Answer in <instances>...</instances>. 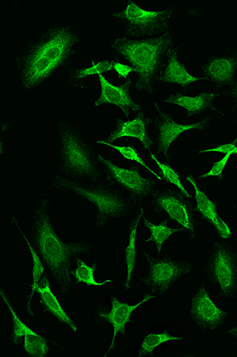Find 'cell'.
I'll return each mask as SVG.
<instances>
[{"label": "cell", "mask_w": 237, "mask_h": 357, "mask_svg": "<svg viewBox=\"0 0 237 357\" xmlns=\"http://www.w3.org/2000/svg\"><path fill=\"white\" fill-rule=\"evenodd\" d=\"M31 236L33 247L44 266L63 287L68 286L74 275L72 268L90 255L91 246L84 243H66L56 233L51 222L48 199L42 197L33 211Z\"/></svg>", "instance_id": "obj_1"}, {"label": "cell", "mask_w": 237, "mask_h": 357, "mask_svg": "<svg viewBox=\"0 0 237 357\" xmlns=\"http://www.w3.org/2000/svg\"><path fill=\"white\" fill-rule=\"evenodd\" d=\"M202 273L216 287L218 297L230 301L237 296V249L218 238L206 252Z\"/></svg>", "instance_id": "obj_2"}, {"label": "cell", "mask_w": 237, "mask_h": 357, "mask_svg": "<svg viewBox=\"0 0 237 357\" xmlns=\"http://www.w3.org/2000/svg\"><path fill=\"white\" fill-rule=\"evenodd\" d=\"M72 34L65 31L51 33L28 55L24 73L27 88L34 87L50 76L67 59L72 48Z\"/></svg>", "instance_id": "obj_3"}, {"label": "cell", "mask_w": 237, "mask_h": 357, "mask_svg": "<svg viewBox=\"0 0 237 357\" xmlns=\"http://www.w3.org/2000/svg\"><path fill=\"white\" fill-rule=\"evenodd\" d=\"M60 166L74 178L97 175V165L88 144L73 126L63 129L60 141Z\"/></svg>", "instance_id": "obj_4"}, {"label": "cell", "mask_w": 237, "mask_h": 357, "mask_svg": "<svg viewBox=\"0 0 237 357\" xmlns=\"http://www.w3.org/2000/svg\"><path fill=\"white\" fill-rule=\"evenodd\" d=\"M189 315L195 329L201 332H216L227 325L229 314L213 301L204 282H201L190 301Z\"/></svg>", "instance_id": "obj_5"}, {"label": "cell", "mask_w": 237, "mask_h": 357, "mask_svg": "<svg viewBox=\"0 0 237 357\" xmlns=\"http://www.w3.org/2000/svg\"><path fill=\"white\" fill-rule=\"evenodd\" d=\"M192 263L171 257H159L150 261L148 285L156 293H164L193 272Z\"/></svg>", "instance_id": "obj_6"}, {"label": "cell", "mask_w": 237, "mask_h": 357, "mask_svg": "<svg viewBox=\"0 0 237 357\" xmlns=\"http://www.w3.org/2000/svg\"><path fill=\"white\" fill-rule=\"evenodd\" d=\"M67 186L95 205L99 225L123 217L129 210V202L115 192L102 188H85L73 183H67Z\"/></svg>", "instance_id": "obj_7"}, {"label": "cell", "mask_w": 237, "mask_h": 357, "mask_svg": "<svg viewBox=\"0 0 237 357\" xmlns=\"http://www.w3.org/2000/svg\"><path fill=\"white\" fill-rule=\"evenodd\" d=\"M190 199L174 190L161 192L153 199V204L169 220L175 222L186 231L192 241L196 238V227L194 210Z\"/></svg>", "instance_id": "obj_8"}, {"label": "cell", "mask_w": 237, "mask_h": 357, "mask_svg": "<svg viewBox=\"0 0 237 357\" xmlns=\"http://www.w3.org/2000/svg\"><path fill=\"white\" fill-rule=\"evenodd\" d=\"M161 44L155 41L130 42L124 44L120 53L134 66L143 82L152 77L158 66Z\"/></svg>", "instance_id": "obj_9"}, {"label": "cell", "mask_w": 237, "mask_h": 357, "mask_svg": "<svg viewBox=\"0 0 237 357\" xmlns=\"http://www.w3.org/2000/svg\"><path fill=\"white\" fill-rule=\"evenodd\" d=\"M186 180L193 188L196 210H197L199 214L215 229L219 238L228 241L232 238V229H231L223 218L220 216L215 202L212 201L202 191L193 177L187 176Z\"/></svg>", "instance_id": "obj_10"}, {"label": "cell", "mask_w": 237, "mask_h": 357, "mask_svg": "<svg viewBox=\"0 0 237 357\" xmlns=\"http://www.w3.org/2000/svg\"><path fill=\"white\" fill-rule=\"evenodd\" d=\"M99 160L106 167L114 181L132 195H136V197L145 198L152 192V182L141 176L137 170L121 168L101 157H99Z\"/></svg>", "instance_id": "obj_11"}, {"label": "cell", "mask_w": 237, "mask_h": 357, "mask_svg": "<svg viewBox=\"0 0 237 357\" xmlns=\"http://www.w3.org/2000/svg\"><path fill=\"white\" fill-rule=\"evenodd\" d=\"M101 84V93L95 106L111 105L122 109L124 112H140V107L133 100L129 86H115L110 83L102 74L98 75Z\"/></svg>", "instance_id": "obj_12"}, {"label": "cell", "mask_w": 237, "mask_h": 357, "mask_svg": "<svg viewBox=\"0 0 237 357\" xmlns=\"http://www.w3.org/2000/svg\"><path fill=\"white\" fill-rule=\"evenodd\" d=\"M154 296V294H152V295L143 298L142 301L133 305L121 303L118 301L117 299L115 298L113 301L112 309L107 313H101L100 316L110 322L113 326V341L111 345H110L109 350L113 349L115 337H117L118 333L122 331L126 324H128L131 316L134 313L135 310L149 301V299H152Z\"/></svg>", "instance_id": "obj_13"}, {"label": "cell", "mask_w": 237, "mask_h": 357, "mask_svg": "<svg viewBox=\"0 0 237 357\" xmlns=\"http://www.w3.org/2000/svg\"><path fill=\"white\" fill-rule=\"evenodd\" d=\"M133 137L142 144V146L149 151L150 141L147 136V122L142 117L133 119L126 122L120 123L117 128L113 131L107 140L108 142H113L120 138Z\"/></svg>", "instance_id": "obj_14"}, {"label": "cell", "mask_w": 237, "mask_h": 357, "mask_svg": "<svg viewBox=\"0 0 237 357\" xmlns=\"http://www.w3.org/2000/svg\"><path fill=\"white\" fill-rule=\"evenodd\" d=\"M201 128V123L183 125L169 119L163 120L158 129L159 146L161 151H166L184 132Z\"/></svg>", "instance_id": "obj_15"}, {"label": "cell", "mask_w": 237, "mask_h": 357, "mask_svg": "<svg viewBox=\"0 0 237 357\" xmlns=\"http://www.w3.org/2000/svg\"><path fill=\"white\" fill-rule=\"evenodd\" d=\"M37 291L42 297V303L49 312L56 316L58 319L63 321V324L70 327L72 331L77 332L76 325L74 324V322L62 307L60 302L58 301L47 280L44 281L42 287H38Z\"/></svg>", "instance_id": "obj_16"}, {"label": "cell", "mask_w": 237, "mask_h": 357, "mask_svg": "<svg viewBox=\"0 0 237 357\" xmlns=\"http://www.w3.org/2000/svg\"><path fill=\"white\" fill-rule=\"evenodd\" d=\"M213 94L204 93L195 96H175L167 100L172 105L181 107L189 113H199L204 111L213 99Z\"/></svg>", "instance_id": "obj_17"}, {"label": "cell", "mask_w": 237, "mask_h": 357, "mask_svg": "<svg viewBox=\"0 0 237 357\" xmlns=\"http://www.w3.org/2000/svg\"><path fill=\"white\" fill-rule=\"evenodd\" d=\"M164 80L167 83L188 85L199 82V79L192 76L177 61L176 56H173L167 64L164 74Z\"/></svg>", "instance_id": "obj_18"}, {"label": "cell", "mask_w": 237, "mask_h": 357, "mask_svg": "<svg viewBox=\"0 0 237 357\" xmlns=\"http://www.w3.org/2000/svg\"><path fill=\"white\" fill-rule=\"evenodd\" d=\"M159 11L144 10L134 3L130 2L124 10V18L135 26H146L150 24L161 15Z\"/></svg>", "instance_id": "obj_19"}, {"label": "cell", "mask_w": 237, "mask_h": 357, "mask_svg": "<svg viewBox=\"0 0 237 357\" xmlns=\"http://www.w3.org/2000/svg\"><path fill=\"white\" fill-rule=\"evenodd\" d=\"M211 78L219 82H228L232 79L235 72L234 63L228 59H216L213 60L206 68Z\"/></svg>", "instance_id": "obj_20"}, {"label": "cell", "mask_w": 237, "mask_h": 357, "mask_svg": "<svg viewBox=\"0 0 237 357\" xmlns=\"http://www.w3.org/2000/svg\"><path fill=\"white\" fill-rule=\"evenodd\" d=\"M150 232L149 241H152L157 247L158 252H161L166 241L169 240L173 234L180 231V229L172 228L166 222L161 224H154L147 220L144 222Z\"/></svg>", "instance_id": "obj_21"}, {"label": "cell", "mask_w": 237, "mask_h": 357, "mask_svg": "<svg viewBox=\"0 0 237 357\" xmlns=\"http://www.w3.org/2000/svg\"><path fill=\"white\" fill-rule=\"evenodd\" d=\"M182 339L183 337H181L172 336L165 331L158 333H149V335L143 339L140 350H138V356H149L152 354L160 345L173 341H180Z\"/></svg>", "instance_id": "obj_22"}, {"label": "cell", "mask_w": 237, "mask_h": 357, "mask_svg": "<svg viewBox=\"0 0 237 357\" xmlns=\"http://www.w3.org/2000/svg\"><path fill=\"white\" fill-rule=\"evenodd\" d=\"M141 216L138 217L134 226L131 229L128 246L125 250V260L126 266V287H129L132 279L133 272H134L136 263V239L138 225L141 220Z\"/></svg>", "instance_id": "obj_23"}, {"label": "cell", "mask_w": 237, "mask_h": 357, "mask_svg": "<svg viewBox=\"0 0 237 357\" xmlns=\"http://www.w3.org/2000/svg\"><path fill=\"white\" fill-rule=\"evenodd\" d=\"M97 142L101 144V145L106 146L114 149V151L118 152L121 156H122L126 160L134 161V162L140 165L143 167V168H145L147 171L152 172V174L156 178H158L159 181L164 180L163 177L160 176L158 174H156V172L152 169H150L149 167L147 166L145 162H144L143 160L140 158V154L138 153L134 148L126 146L114 145V144L108 142L105 140H98Z\"/></svg>", "instance_id": "obj_24"}, {"label": "cell", "mask_w": 237, "mask_h": 357, "mask_svg": "<svg viewBox=\"0 0 237 357\" xmlns=\"http://www.w3.org/2000/svg\"><path fill=\"white\" fill-rule=\"evenodd\" d=\"M95 266H90L83 260H81L74 270V276L80 283L88 286L101 287L111 283L112 280H108L98 282L95 278Z\"/></svg>", "instance_id": "obj_25"}, {"label": "cell", "mask_w": 237, "mask_h": 357, "mask_svg": "<svg viewBox=\"0 0 237 357\" xmlns=\"http://www.w3.org/2000/svg\"><path fill=\"white\" fill-rule=\"evenodd\" d=\"M150 158H152L156 165L158 166L161 174L163 175L165 180L167 182H169L172 185L176 187L179 191L185 195V197L188 199L192 198L188 192V190L185 188L183 183L181 180V177L179 176L176 170L173 169L169 165L161 162V161L156 158L155 155L153 153H150Z\"/></svg>", "instance_id": "obj_26"}, {"label": "cell", "mask_w": 237, "mask_h": 357, "mask_svg": "<svg viewBox=\"0 0 237 357\" xmlns=\"http://www.w3.org/2000/svg\"><path fill=\"white\" fill-rule=\"evenodd\" d=\"M24 348L27 354L32 356H45L48 354V343L35 331L24 337Z\"/></svg>", "instance_id": "obj_27"}, {"label": "cell", "mask_w": 237, "mask_h": 357, "mask_svg": "<svg viewBox=\"0 0 237 357\" xmlns=\"http://www.w3.org/2000/svg\"><path fill=\"white\" fill-rule=\"evenodd\" d=\"M28 249H30L32 260H33V284H32V294L37 291L40 287V281L42 279V275L44 273V264L40 259L38 252L35 250L26 238H25Z\"/></svg>", "instance_id": "obj_28"}, {"label": "cell", "mask_w": 237, "mask_h": 357, "mask_svg": "<svg viewBox=\"0 0 237 357\" xmlns=\"http://www.w3.org/2000/svg\"><path fill=\"white\" fill-rule=\"evenodd\" d=\"M1 296L4 303L7 305L9 309L11 315H13L14 324L13 339L15 342H17L21 337L30 335V333H33L34 331H33L31 328H28V326H27L24 322H22V321L19 318V316L17 315L14 309L11 307L8 298L5 296L2 289Z\"/></svg>", "instance_id": "obj_29"}, {"label": "cell", "mask_w": 237, "mask_h": 357, "mask_svg": "<svg viewBox=\"0 0 237 357\" xmlns=\"http://www.w3.org/2000/svg\"><path fill=\"white\" fill-rule=\"evenodd\" d=\"M113 61H104L90 67L83 68L78 73V78L83 79L92 76V75H100L111 71L113 69Z\"/></svg>", "instance_id": "obj_30"}, {"label": "cell", "mask_w": 237, "mask_h": 357, "mask_svg": "<svg viewBox=\"0 0 237 357\" xmlns=\"http://www.w3.org/2000/svg\"><path fill=\"white\" fill-rule=\"evenodd\" d=\"M230 157L231 155L229 154L224 155L221 160L216 161V162L213 165L210 171L202 174L201 178L222 177L223 171L228 165Z\"/></svg>", "instance_id": "obj_31"}, {"label": "cell", "mask_w": 237, "mask_h": 357, "mask_svg": "<svg viewBox=\"0 0 237 357\" xmlns=\"http://www.w3.org/2000/svg\"><path fill=\"white\" fill-rule=\"evenodd\" d=\"M222 153L224 155L229 154L231 156L232 155H237V146L234 143H228L224 144V145L219 146L215 148L204 149L200 153Z\"/></svg>", "instance_id": "obj_32"}, {"label": "cell", "mask_w": 237, "mask_h": 357, "mask_svg": "<svg viewBox=\"0 0 237 357\" xmlns=\"http://www.w3.org/2000/svg\"><path fill=\"white\" fill-rule=\"evenodd\" d=\"M113 70L119 75V77L122 78H126L131 73L136 72L135 68L117 62L113 63Z\"/></svg>", "instance_id": "obj_33"}, {"label": "cell", "mask_w": 237, "mask_h": 357, "mask_svg": "<svg viewBox=\"0 0 237 357\" xmlns=\"http://www.w3.org/2000/svg\"><path fill=\"white\" fill-rule=\"evenodd\" d=\"M235 309H236V324L232 328H230V329L228 331V335L229 337L236 340L237 341V304L235 305Z\"/></svg>", "instance_id": "obj_34"}]
</instances>
